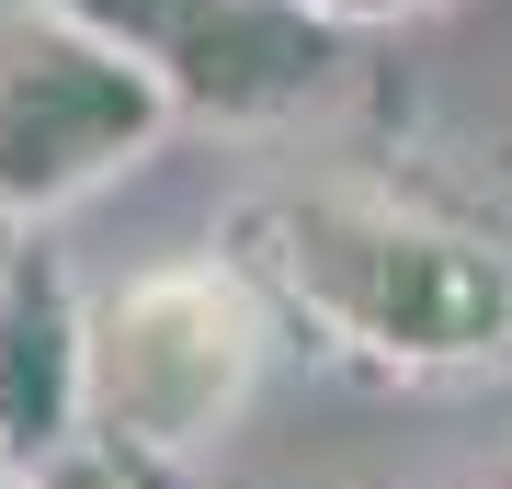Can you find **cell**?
Returning a JSON list of instances; mask_svg holds the SVG:
<instances>
[{"mask_svg": "<svg viewBox=\"0 0 512 489\" xmlns=\"http://www.w3.org/2000/svg\"><path fill=\"white\" fill-rule=\"evenodd\" d=\"M228 262L387 376H456L512 342V251L410 194H365V182L251 194Z\"/></svg>", "mask_w": 512, "mask_h": 489, "instance_id": "1", "label": "cell"}, {"mask_svg": "<svg viewBox=\"0 0 512 489\" xmlns=\"http://www.w3.org/2000/svg\"><path fill=\"white\" fill-rule=\"evenodd\" d=\"M274 308L228 251L148 262L92 296V444L137 467H194L205 444L251 410Z\"/></svg>", "mask_w": 512, "mask_h": 489, "instance_id": "2", "label": "cell"}, {"mask_svg": "<svg viewBox=\"0 0 512 489\" xmlns=\"http://www.w3.org/2000/svg\"><path fill=\"white\" fill-rule=\"evenodd\" d=\"M183 114L137 57L92 46L80 23L0 0V217L46 228L80 194H103L114 171H137Z\"/></svg>", "mask_w": 512, "mask_h": 489, "instance_id": "3", "label": "cell"}, {"mask_svg": "<svg viewBox=\"0 0 512 489\" xmlns=\"http://www.w3.org/2000/svg\"><path fill=\"white\" fill-rule=\"evenodd\" d=\"M35 12L137 57L171 91V114H217V126L308 103L330 80V57H342V35L319 12H296V0H35Z\"/></svg>", "mask_w": 512, "mask_h": 489, "instance_id": "4", "label": "cell"}, {"mask_svg": "<svg viewBox=\"0 0 512 489\" xmlns=\"http://www.w3.org/2000/svg\"><path fill=\"white\" fill-rule=\"evenodd\" d=\"M92 444V296L46 239L0 273V455L46 467V455Z\"/></svg>", "mask_w": 512, "mask_h": 489, "instance_id": "5", "label": "cell"}, {"mask_svg": "<svg viewBox=\"0 0 512 489\" xmlns=\"http://www.w3.org/2000/svg\"><path fill=\"white\" fill-rule=\"evenodd\" d=\"M23 489H148V467L114 455V444H69V455H46V467H23Z\"/></svg>", "mask_w": 512, "mask_h": 489, "instance_id": "6", "label": "cell"}, {"mask_svg": "<svg viewBox=\"0 0 512 489\" xmlns=\"http://www.w3.org/2000/svg\"><path fill=\"white\" fill-rule=\"evenodd\" d=\"M296 12H319L330 35H353V23H399V12H433V0H296Z\"/></svg>", "mask_w": 512, "mask_h": 489, "instance_id": "7", "label": "cell"}, {"mask_svg": "<svg viewBox=\"0 0 512 489\" xmlns=\"http://www.w3.org/2000/svg\"><path fill=\"white\" fill-rule=\"evenodd\" d=\"M23 239H35V228H23V217H0V273L23 262Z\"/></svg>", "mask_w": 512, "mask_h": 489, "instance_id": "8", "label": "cell"}, {"mask_svg": "<svg viewBox=\"0 0 512 489\" xmlns=\"http://www.w3.org/2000/svg\"><path fill=\"white\" fill-rule=\"evenodd\" d=\"M148 489H205V478L194 467H148Z\"/></svg>", "mask_w": 512, "mask_h": 489, "instance_id": "9", "label": "cell"}, {"mask_svg": "<svg viewBox=\"0 0 512 489\" xmlns=\"http://www.w3.org/2000/svg\"><path fill=\"white\" fill-rule=\"evenodd\" d=\"M0 489H23V467H12V455H0Z\"/></svg>", "mask_w": 512, "mask_h": 489, "instance_id": "10", "label": "cell"}, {"mask_svg": "<svg viewBox=\"0 0 512 489\" xmlns=\"http://www.w3.org/2000/svg\"><path fill=\"white\" fill-rule=\"evenodd\" d=\"M490 489H512V455H501V467H490Z\"/></svg>", "mask_w": 512, "mask_h": 489, "instance_id": "11", "label": "cell"}]
</instances>
